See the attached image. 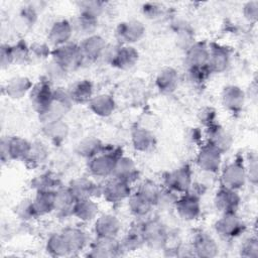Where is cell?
<instances>
[{"mask_svg":"<svg viewBox=\"0 0 258 258\" xmlns=\"http://www.w3.org/2000/svg\"><path fill=\"white\" fill-rule=\"evenodd\" d=\"M68 92L74 103L88 104L94 96V87L89 80H80L72 84Z\"/></svg>","mask_w":258,"mask_h":258,"instance_id":"36","label":"cell"},{"mask_svg":"<svg viewBox=\"0 0 258 258\" xmlns=\"http://www.w3.org/2000/svg\"><path fill=\"white\" fill-rule=\"evenodd\" d=\"M245 223L237 213L222 214L215 222V232L223 239H234L245 231Z\"/></svg>","mask_w":258,"mask_h":258,"instance_id":"7","label":"cell"},{"mask_svg":"<svg viewBox=\"0 0 258 258\" xmlns=\"http://www.w3.org/2000/svg\"><path fill=\"white\" fill-rule=\"evenodd\" d=\"M51 59L68 72L78 69L83 64V62H85L80 45L72 41L53 47L51 50Z\"/></svg>","mask_w":258,"mask_h":258,"instance_id":"4","label":"cell"},{"mask_svg":"<svg viewBox=\"0 0 258 258\" xmlns=\"http://www.w3.org/2000/svg\"><path fill=\"white\" fill-rule=\"evenodd\" d=\"M142 14L148 18V19H156L159 18L160 15L162 14V6L158 3L155 2H148V3H144L142 5Z\"/></svg>","mask_w":258,"mask_h":258,"instance_id":"56","label":"cell"},{"mask_svg":"<svg viewBox=\"0 0 258 258\" xmlns=\"http://www.w3.org/2000/svg\"><path fill=\"white\" fill-rule=\"evenodd\" d=\"M99 214V205L95 199H81L77 200L72 216L83 223H89L94 221Z\"/></svg>","mask_w":258,"mask_h":258,"instance_id":"28","label":"cell"},{"mask_svg":"<svg viewBox=\"0 0 258 258\" xmlns=\"http://www.w3.org/2000/svg\"><path fill=\"white\" fill-rule=\"evenodd\" d=\"M121 221L113 214H102L94 222V233L96 237L117 238L121 232Z\"/></svg>","mask_w":258,"mask_h":258,"instance_id":"16","label":"cell"},{"mask_svg":"<svg viewBox=\"0 0 258 258\" xmlns=\"http://www.w3.org/2000/svg\"><path fill=\"white\" fill-rule=\"evenodd\" d=\"M194 34L191 29L188 26H179L176 30V41L177 45L183 48L184 50L189 47L194 42Z\"/></svg>","mask_w":258,"mask_h":258,"instance_id":"51","label":"cell"},{"mask_svg":"<svg viewBox=\"0 0 258 258\" xmlns=\"http://www.w3.org/2000/svg\"><path fill=\"white\" fill-rule=\"evenodd\" d=\"M68 186L77 200L96 199L102 196V186L86 176H79L72 179Z\"/></svg>","mask_w":258,"mask_h":258,"instance_id":"17","label":"cell"},{"mask_svg":"<svg viewBox=\"0 0 258 258\" xmlns=\"http://www.w3.org/2000/svg\"><path fill=\"white\" fill-rule=\"evenodd\" d=\"M240 255L245 258L258 257V240L255 236L249 237L243 241L239 249Z\"/></svg>","mask_w":258,"mask_h":258,"instance_id":"48","label":"cell"},{"mask_svg":"<svg viewBox=\"0 0 258 258\" xmlns=\"http://www.w3.org/2000/svg\"><path fill=\"white\" fill-rule=\"evenodd\" d=\"M111 177L121 179L128 182L129 184L135 182L139 177V171L134 159L130 156L121 154L116 160L114 171Z\"/></svg>","mask_w":258,"mask_h":258,"instance_id":"23","label":"cell"},{"mask_svg":"<svg viewBox=\"0 0 258 258\" xmlns=\"http://www.w3.org/2000/svg\"><path fill=\"white\" fill-rule=\"evenodd\" d=\"M66 240L71 255H76L83 251L88 244V235L78 227H67L60 232Z\"/></svg>","mask_w":258,"mask_h":258,"instance_id":"26","label":"cell"},{"mask_svg":"<svg viewBox=\"0 0 258 258\" xmlns=\"http://www.w3.org/2000/svg\"><path fill=\"white\" fill-rule=\"evenodd\" d=\"M245 164L247 180L250 181L253 185H256L258 182V157L256 153H251Z\"/></svg>","mask_w":258,"mask_h":258,"instance_id":"52","label":"cell"},{"mask_svg":"<svg viewBox=\"0 0 258 258\" xmlns=\"http://www.w3.org/2000/svg\"><path fill=\"white\" fill-rule=\"evenodd\" d=\"M210 71L207 67L203 68H187V77L192 85L201 86L203 85L208 77L210 76Z\"/></svg>","mask_w":258,"mask_h":258,"instance_id":"50","label":"cell"},{"mask_svg":"<svg viewBox=\"0 0 258 258\" xmlns=\"http://www.w3.org/2000/svg\"><path fill=\"white\" fill-rule=\"evenodd\" d=\"M247 182V173L242 159L236 158L221 168V186L239 190Z\"/></svg>","mask_w":258,"mask_h":258,"instance_id":"6","label":"cell"},{"mask_svg":"<svg viewBox=\"0 0 258 258\" xmlns=\"http://www.w3.org/2000/svg\"><path fill=\"white\" fill-rule=\"evenodd\" d=\"M92 258H111L122 255L120 243L117 238H101L96 239L90 244L88 254Z\"/></svg>","mask_w":258,"mask_h":258,"instance_id":"14","label":"cell"},{"mask_svg":"<svg viewBox=\"0 0 258 258\" xmlns=\"http://www.w3.org/2000/svg\"><path fill=\"white\" fill-rule=\"evenodd\" d=\"M32 143L19 136L3 137L0 143L1 159L3 162L10 160L25 161L31 150Z\"/></svg>","mask_w":258,"mask_h":258,"instance_id":"3","label":"cell"},{"mask_svg":"<svg viewBox=\"0 0 258 258\" xmlns=\"http://www.w3.org/2000/svg\"><path fill=\"white\" fill-rule=\"evenodd\" d=\"M12 52L14 63L23 64L31 60L29 45L22 39L17 41L15 44H12Z\"/></svg>","mask_w":258,"mask_h":258,"instance_id":"47","label":"cell"},{"mask_svg":"<svg viewBox=\"0 0 258 258\" xmlns=\"http://www.w3.org/2000/svg\"><path fill=\"white\" fill-rule=\"evenodd\" d=\"M74 102L72 101L68 90L55 88L53 90L52 100L47 109L39 115V120L44 124L50 121L62 119L72 109Z\"/></svg>","mask_w":258,"mask_h":258,"instance_id":"1","label":"cell"},{"mask_svg":"<svg viewBox=\"0 0 258 258\" xmlns=\"http://www.w3.org/2000/svg\"><path fill=\"white\" fill-rule=\"evenodd\" d=\"M73 30L79 36L83 38L93 35L98 29V19H94L82 14H79L73 21Z\"/></svg>","mask_w":258,"mask_h":258,"instance_id":"40","label":"cell"},{"mask_svg":"<svg viewBox=\"0 0 258 258\" xmlns=\"http://www.w3.org/2000/svg\"><path fill=\"white\" fill-rule=\"evenodd\" d=\"M42 133L50 142L58 145L67 139L69 126L62 119L50 121L43 124Z\"/></svg>","mask_w":258,"mask_h":258,"instance_id":"37","label":"cell"},{"mask_svg":"<svg viewBox=\"0 0 258 258\" xmlns=\"http://www.w3.org/2000/svg\"><path fill=\"white\" fill-rule=\"evenodd\" d=\"M174 210L181 220L186 222L195 221L202 213L200 198L190 191L181 195L175 202Z\"/></svg>","mask_w":258,"mask_h":258,"instance_id":"10","label":"cell"},{"mask_svg":"<svg viewBox=\"0 0 258 258\" xmlns=\"http://www.w3.org/2000/svg\"><path fill=\"white\" fill-rule=\"evenodd\" d=\"M141 231L144 245L153 250L163 249L169 236V232L159 219H148L141 222Z\"/></svg>","mask_w":258,"mask_h":258,"instance_id":"2","label":"cell"},{"mask_svg":"<svg viewBox=\"0 0 258 258\" xmlns=\"http://www.w3.org/2000/svg\"><path fill=\"white\" fill-rule=\"evenodd\" d=\"M90 110L99 117H109L116 109V102L109 94H98L89 101Z\"/></svg>","mask_w":258,"mask_h":258,"instance_id":"35","label":"cell"},{"mask_svg":"<svg viewBox=\"0 0 258 258\" xmlns=\"http://www.w3.org/2000/svg\"><path fill=\"white\" fill-rule=\"evenodd\" d=\"M178 199V195L174 191L166 188L161 187L160 191L156 198V201L154 203V207H157L161 210H167L169 208H174L175 202Z\"/></svg>","mask_w":258,"mask_h":258,"instance_id":"46","label":"cell"},{"mask_svg":"<svg viewBox=\"0 0 258 258\" xmlns=\"http://www.w3.org/2000/svg\"><path fill=\"white\" fill-rule=\"evenodd\" d=\"M73 34L74 30L72 22L67 19H58L49 26L47 40L53 47H56L70 42Z\"/></svg>","mask_w":258,"mask_h":258,"instance_id":"21","label":"cell"},{"mask_svg":"<svg viewBox=\"0 0 258 258\" xmlns=\"http://www.w3.org/2000/svg\"><path fill=\"white\" fill-rule=\"evenodd\" d=\"M138 59L139 52L133 45L120 44L111 66L119 70L126 71L132 69L138 62Z\"/></svg>","mask_w":258,"mask_h":258,"instance_id":"27","label":"cell"},{"mask_svg":"<svg viewBox=\"0 0 258 258\" xmlns=\"http://www.w3.org/2000/svg\"><path fill=\"white\" fill-rule=\"evenodd\" d=\"M33 84L27 77L16 76L7 81L4 87L5 94L14 100H18L30 93Z\"/></svg>","mask_w":258,"mask_h":258,"instance_id":"32","label":"cell"},{"mask_svg":"<svg viewBox=\"0 0 258 258\" xmlns=\"http://www.w3.org/2000/svg\"><path fill=\"white\" fill-rule=\"evenodd\" d=\"M241 204V197L238 190L221 186L215 197L214 206L221 214L237 213Z\"/></svg>","mask_w":258,"mask_h":258,"instance_id":"15","label":"cell"},{"mask_svg":"<svg viewBox=\"0 0 258 258\" xmlns=\"http://www.w3.org/2000/svg\"><path fill=\"white\" fill-rule=\"evenodd\" d=\"M178 84H179L178 72L171 67H166L161 69L155 78L156 88L162 94L173 93L177 89Z\"/></svg>","mask_w":258,"mask_h":258,"instance_id":"29","label":"cell"},{"mask_svg":"<svg viewBox=\"0 0 258 258\" xmlns=\"http://www.w3.org/2000/svg\"><path fill=\"white\" fill-rule=\"evenodd\" d=\"M15 213L20 219L25 221L36 218L33 211L31 200H23L22 202H20L16 207Z\"/></svg>","mask_w":258,"mask_h":258,"instance_id":"54","label":"cell"},{"mask_svg":"<svg viewBox=\"0 0 258 258\" xmlns=\"http://www.w3.org/2000/svg\"><path fill=\"white\" fill-rule=\"evenodd\" d=\"M221 102L224 108L229 112L238 113L244 108L246 94L239 86L228 85L222 90Z\"/></svg>","mask_w":258,"mask_h":258,"instance_id":"20","label":"cell"},{"mask_svg":"<svg viewBox=\"0 0 258 258\" xmlns=\"http://www.w3.org/2000/svg\"><path fill=\"white\" fill-rule=\"evenodd\" d=\"M160 188L155 182L151 181V180H145L143 181L139 187H138V191L141 192L143 196H145L147 199H149L153 204L156 201V198L160 191Z\"/></svg>","mask_w":258,"mask_h":258,"instance_id":"53","label":"cell"},{"mask_svg":"<svg viewBox=\"0 0 258 258\" xmlns=\"http://www.w3.org/2000/svg\"><path fill=\"white\" fill-rule=\"evenodd\" d=\"M31 201L36 218L54 212V191H36Z\"/></svg>","mask_w":258,"mask_h":258,"instance_id":"38","label":"cell"},{"mask_svg":"<svg viewBox=\"0 0 258 258\" xmlns=\"http://www.w3.org/2000/svg\"><path fill=\"white\" fill-rule=\"evenodd\" d=\"M45 250L52 257L70 256V250L61 233L51 234L45 242Z\"/></svg>","mask_w":258,"mask_h":258,"instance_id":"41","label":"cell"},{"mask_svg":"<svg viewBox=\"0 0 258 258\" xmlns=\"http://www.w3.org/2000/svg\"><path fill=\"white\" fill-rule=\"evenodd\" d=\"M163 183L164 187L177 195H184L190 191L194 183L190 168L188 166H182L167 172L163 177Z\"/></svg>","mask_w":258,"mask_h":258,"instance_id":"8","label":"cell"},{"mask_svg":"<svg viewBox=\"0 0 258 258\" xmlns=\"http://www.w3.org/2000/svg\"><path fill=\"white\" fill-rule=\"evenodd\" d=\"M209 48L210 54L207 68L209 69L210 73L220 74L225 72L230 66V50L227 47L217 43H212L211 45H209Z\"/></svg>","mask_w":258,"mask_h":258,"instance_id":"22","label":"cell"},{"mask_svg":"<svg viewBox=\"0 0 258 258\" xmlns=\"http://www.w3.org/2000/svg\"><path fill=\"white\" fill-rule=\"evenodd\" d=\"M76 201L69 186H59L54 191V212L61 217L72 216Z\"/></svg>","mask_w":258,"mask_h":258,"instance_id":"31","label":"cell"},{"mask_svg":"<svg viewBox=\"0 0 258 258\" xmlns=\"http://www.w3.org/2000/svg\"><path fill=\"white\" fill-rule=\"evenodd\" d=\"M49 45L44 42H33L29 45L31 60H43L51 55Z\"/></svg>","mask_w":258,"mask_h":258,"instance_id":"49","label":"cell"},{"mask_svg":"<svg viewBox=\"0 0 258 258\" xmlns=\"http://www.w3.org/2000/svg\"><path fill=\"white\" fill-rule=\"evenodd\" d=\"M44 73H45L44 79L47 80L50 84H52V83L61 82L67 77L69 72L66 69H63L61 66H59L58 63H56L55 61H53L51 59L45 66Z\"/></svg>","mask_w":258,"mask_h":258,"instance_id":"45","label":"cell"},{"mask_svg":"<svg viewBox=\"0 0 258 258\" xmlns=\"http://www.w3.org/2000/svg\"><path fill=\"white\" fill-rule=\"evenodd\" d=\"M104 148L105 145L100 139L96 137H86L78 143L76 151L80 156L89 160L102 152Z\"/></svg>","mask_w":258,"mask_h":258,"instance_id":"39","label":"cell"},{"mask_svg":"<svg viewBox=\"0 0 258 258\" xmlns=\"http://www.w3.org/2000/svg\"><path fill=\"white\" fill-rule=\"evenodd\" d=\"M208 144L219 150L222 154L227 152L233 144V137L228 130L219 124L207 128Z\"/></svg>","mask_w":258,"mask_h":258,"instance_id":"24","label":"cell"},{"mask_svg":"<svg viewBox=\"0 0 258 258\" xmlns=\"http://www.w3.org/2000/svg\"><path fill=\"white\" fill-rule=\"evenodd\" d=\"M242 13L248 22L255 23L258 19V1L252 0L245 2L242 7Z\"/></svg>","mask_w":258,"mask_h":258,"instance_id":"55","label":"cell"},{"mask_svg":"<svg viewBox=\"0 0 258 258\" xmlns=\"http://www.w3.org/2000/svg\"><path fill=\"white\" fill-rule=\"evenodd\" d=\"M222 155L219 150L207 143L198 152L196 163L204 172L217 173L222 168Z\"/></svg>","mask_w":258,"mask_h":258,"instance_id":"13","label":"cell"},{"mask_svg":"<svg viewBox=\"0 0 258 258\" xmlns=\"http://www.w3.org/2000/svg\"><path fill=\"white\" fill-rule=\"evenodd\" d=\"M121 155L115 149H106L88 160V170L91 175L99 178L112 176L117 158Z\"/></svg>","mask_w":258,"mask_h":258,"instance_id":"5","label":"cell"},{"mask_svg":"<svg viewBox=\"0 0 258 258\" xmlns=\"http://www.w3.org/2000/svg\"><path fill=\"white\" fill-rule=\"evenodd\" d=\"M131 194V184L115 177H111L102 185V197L110 204H120L127 201Z\"/></svg>","mask_w":258,"mask_h":258,"instance_id":"12","label":"cell"},{"mask_svg":"<svg viewBox=\"0 0 258 258\" xmlns=\"http://www.w3.org/2000/svg\"><path fill=\"white\" fill-rule=\"evenodd\" d=\"M199 120L207 128L211 127L216 123V111L211 107H205L199 112Z\"/></svg>","mask_w":258,"mask_h":258,"instance_id":"58","label":"cell"},{"mask_svg":"<svg viewBox=\"0 0 258 258\" xmlns=\"http://www.w3.org/2000/svg\"><path fill=\"white\" fill-rule=\"evenodd\" d=\"M194 256L201 258H213L219 254V245L209 234L200 232L194 236L190 244Z\"/></svg>","mask_w":258,"mask_h":258,"instance_id":"19","label":"cell"},{"mask_svg":"<svg viewBox=\"0 0 258 258\" xmlns=\"http://www.w3.org/2000/svg\"><path fill=\"white\" fill-rule=\"evenodd\" d=\"M131 143L136 151L147 153L156 145V139L154 134L148 129L136 127L131 132Z\"/></svg>","mask_w":258,"mask_h":258,"instance_id":"30","label":"cell"},{"mask_svg":"<svg viewBox=\"0 0 258 258\" xmlns=\"http://www.w3.org/2000/svg\"><path fill=\"white\" fill-rule=\"evenodd\" d=\"M48 157V148L42 142H33L29 155L25 162L31 167H37L43 164Z\"/></svg>","mask_w":258,"mask_h":258,"instance_id":"43","label":"cell"},{"mask_svg":"<svg viewBox=\"0 0 258 258\" xmlns=\"http://www.w3.org/2000/svg\"><path fill=\"white\" fill-rule=\"evenodd\" d=\"M210 48L205 42L195 41L185 49V63L187 68L207 67L209 60Z\"/></svg>","mask_w":258,"mask_h":258,"instance_id":"25","label":"cell"},{"mask_svg":"<svg viewBox=\"0 0 258 258\" xmlns=\"http://www.w3.org/2000/svg\"><path fill=\"white\" fill-rule=\"evenodd\" d=\"M0 63H1L2 69H7L12 63H14L12 45L4 44V43L1 45V48H0Z\"/></svg>","mask_w":258,"mask_h":258,"instance_id":"57","label":"cell"},{"mask_svg":"<svg viewBox=\"0 0 258 258\" xmlns=\"http://www.w3.org/2000/svg\"><path fill=\"white\" fill-rule=\"evenodd\" d=\"M53 90L54 89H52L51 84L45 79H42L33 85L29 93V100L32 108L38 114V116L42 114L49 106L53 97Z\"/></svg>","mask_w":258,"mask_h":258,"instance_id":"11","label":"cell"},{"mask_svg":"<svg viewBox=\"0 0 258 258\" xmlns=\"http://www.w3.org/2000/svg\"><path fill=\"white\" fill-rule=\"evenodd\" d=\"M120 249L122 254L135 252L139 250L142 245H144V240L141 231V222L134 224L130 230L123 236L121 240H119Z\"/></svg>","mask_w":258,"mask_h":258,"instance_id":"34","label":"cell"},{"mask_svg":"<svg viewBox=\"0 0 258 258\" xmlns=\"http://www.w3.org/2000/svg\"><path fill=\"white\" fill-rule=\"evenodd\" d=\"M85 61H95L102 57L108 43L100 34H93L82 39L79 43Z\"/></svg>","mask_w":258,"mask_h":258,"instance_id":"18","label":"cell"},{"mask_svg":"<svg viewBox=\"0 0 258 258\" xmlns=\"http://www.w3.org/2000/svg\"><path fill=\"white\" fill-rule=\"evenodd\" d=\"M58 179L49 172L40 173L31 181V187L36 191H55L59 187Z\"/></svg>","mask_w":258,"mask_h":258,"instance_id":"42","label":"cell"},{"mask_svg":"<svg viewBox=\"0 0 258 258\" xmlns=\"http://www.w3.org/2000/svg\"><path fill=\"white\" fill-rule=\"evenodd\" d=\"M145 34V26L138 19H129L120 22L115 30V36L122 45H132L138 42Z\"/></svg>","mask_w":258,"mask_h":258,"instance_id":"9","label":"cell"},{"mask_svg":"<svg viewBox=\"0 0 258 258\" xmlns=\"http://www.w3.org/2000/svg\"><path fill=\"white\" fill-rule=\"evenodd\" d=\"M79 14L99 19L105 10V3L97 0H86L78 2Z\"/></svg>","mask_w":258,"mask_h":258,"instance_id":"44","label":"cell"},{"mask_svg":"<svg viewBox=\"0 0 258 258\" xmlns=\"http://www.w3.org/2000/svg\"><path fill=\"white\" fill-rule=\"evenodd\" d=\"M127 207L132 216L141 219L147 217L150 214L154 208V204L141 192L136 190L135 192H132L128 198Z\"/></svg>","mask_w":258,"mask_h":258,"instance_id":"33","label":"cell"}]
</instances>
